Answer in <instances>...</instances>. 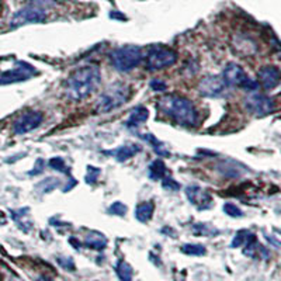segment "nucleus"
<instances>
[{
    "label": "nucleus",
    "instance_id": "5701e85b",
    "mask_svg": "<svg viewBox=\"0 0 281 281\" xmlns=\"http://www.w3.org/2000/svg\"><path fill=\"white\" fill-rule=\"evenodd\" d=\"M181 252L188 256H204L207 253V249L198 243H186L181 246Z\"/></svg>",
    "mask_w": 281,
    "mask_h": 281
},
{
    "label": "nucleus",
    "instance_id": "2f4dec72",
    "mask_svg": "<svg viewBox=\"0 0 281 281\" xmlns=\"http://www.w3.org/2000/svg\"><path fill=\"white\" fill-rule=\"evenodd\" d=\"M211 228L208 225H203V224H198V225H194V233L196 235H207V236H212L214 233L209 232Z\"/></svg>",
    "mask_w": 281,
    "mask_h": 281
},
{
    "label": "nucleus",
    "instance_id": "aec40b11",
    "mask_svg": "<svg viewBox=\"0 0 281 281\" xmlns=\"http://www.w3.org/2000/svg\"><path fill=\"white\" fill-rule=\"evenodd\" d=\"M141 138H142L144 141H146L149 145L155 149V152H156L157 155L166 157L170 156V152H169V149L165 146V142L159 141L155 135H152V134H146V135H141Z\"/></svg>",
    "mask_w": 281,
    "mask_h": 281
},
{
    "label": "nucleus",
    "instance_id": "f704fd0d",
    "mask_svg": "<svg viewBox=\"0 0 281 281\" xmlns=\"http://www.w3.org/2000/svg\"><path fill=\"white\" fill-rule=\"evenodd\" d=\"M0 11H1V3H0Z\"/></svg>",
    "mask_w": 281,
    "mask_h": 281
},
{
    "label": "nucleus",
    "instance_id": "bb28decb",
    "mask_svg": "<svg viewBox=\"0 0 281 281\" xmlns=\"http://www.w3.org/2000/svg\"><path fill=\"white\" fill-rule=\"evenodd\" d=\"M99 175H100V169L89 165L87 166V172H86V176H84V181L87 184H94L97 181V179H99Z\"/></svg>",
    "mask_w": 281,
    "mask_h": 281
},
{
    "label": "nucleus",
    "instance_id": "f3484780",
    "mask_svg": "<svg viewBox=\"0 0 281 281\" xmlns=\"http://www.w3.org/2000/svg\"><path fill=\"white\" fill-rule=\"evenodd\" d=\"M84 246L94 250H103L107 246V239L100 232H89L84 239Z\"/></svg>",
    "mask_w": 281,
    "mask_h": 281
},
{
    "label": "nucleus",
    "instance_id": "4be33fe9",
    "mask_svg": "<svg viewBox=\"0 0 281 281\" xmlns=\"http://www.w3.org/2000/svg\"><path fill=\"white\" fill-rule=\"evenodd\" d=\"M59 184H61L59 179H56V177H47V179H44L42 181H40L37 184V190L40 193H42V194H47V193L52 191L56 187H59Z\"/></svg>",
    "mask_w": 281,
    "mask_h": 281
},
{
    "label": "nucleus",
    "instance_id": "20e7f679",
    "mask_svg": "<svg viewBox=\"0 0 281 281\" xmlns=\"http://www.w3.org/2000/svg\"><path fill=\"white\" fill-rule=\"evenodd\" d=\"M129 96H131V89L128 84L124 82H114L100 94L96 103V110L97 113H102V114L111 113L117 108L123 107L129 100Z\"/></svg>",
    "mask_w": 281,
    "mask_h": 281
},
{
    "label": "nucleus",
    "instance_id": "f257e3e1",
    "mask_svg": "<svg viewBox=\"0 0 281 281\" xmlns=\"http://www.w3.org/2000/svg\"><path fill=\"white\" fill-rule=\"evenodd\" d=\"M102 83V71L99 65H86L65 80V94L72 102H80L93 94Z\"/></svg>",
    "mask_w": 281,
    "mask_h": 281
},
{
    "label": "nucleus",
    "instance_id": "f03ea898",
    "mask_svg": "<svg viewBox=\"0 0 281 281\" xmlns=\"http://www.w3.org/2000/svg\"><path fill=\"white\" fill-rule=\"evenodd\" d=\"M157 105L160 111L181 127L193 128L198 123V113L191 100L181 96L167 94L162 97Z\"/></svg>",
    "mask_w": 281,
    "mask_h": 281
},
{
    "label": "nucleus",
    "instance_id": "0eeeda50",
    "mask_svg": "<svg viewBox=\"0 0 281 281\" xmlns=\"http://www.w3.org/2000/svg\"><path fill=\"white\" fill-rule=\"evenodd\" d=\"M177 61L176 51L166 48V47H153L146 53V69L149 72H156L166 69L175 65Z\"/></svg>",
    "mask_w": 281,
    "mask_h": 281
},
{
    "label": "nucleus",
    "instance_id": "dca6fc26",
    "mask_svg": "<svg viewBox=\"0 0 281 281\" xmlns=\"http://www.w3.org/2000/svg\"><path fill=\"white\" fill-rule=\"evenodd\" d=\"M233 47H235V51L240 55H255L257 52V44L253 41L250 37L246 35H236L233 38Z\"/></svg>",
    "mask_w": 281,
    "mask_h": 281
},
{
    "label": "nucleus",
    "instance_id": "473e14b6",
    "mask_svg": "<svg viewBox=\"0 0 281 281\" xmlns=\"http://www.w3.org/2000/svg\"><path fill=\"white\" fill-rule=\"evenodd\" d=\"M42 170H44V160L42 159H38L37 163H35V167L32 169L31 172H28L30 176H34V175H41Z\"/></svg>",
    "mask_w": 281,
    "mask_h": 281
},
{
    "label": "nucleus",
    "instance_id": "6ab92c4d",
    "mask_svg": "<svg viewBox=\"0 0 281 281\" xmlns=\"http://www.w3.org/2000/svg\"><path fill=\"white\" fill-rule=\"evenodd\" d=\"M155 211V204L153 201H145L142 204H139L135 209V218L139 222H148L149 219L152 218Z\"/></svg>",
    "mask_w": 281,
    "mask_h": 281
},
{
    "label": "nucleus",
    "instance_id": "b1692460",
    "mask_svg": "<svg viewBox=\"0 0 281 281\" xmlns=\"http://www.w3.org/2000/svg\"><path fill=\"white\" fill-rule=\"evenodd\" d=\"M48 163H50L51 169L59 172V173H65L66 176L71 177V170H69V167L66 166V163H65V160H63L62 157H52Z\"/></svg>",
    "mask_w": 281,
    "mask_h": 281
},
{
    "label": "nucleus",
    "instance_id": "cd10ccee",
    "mask_svg": "<svg viewBox=\"0 0 281 281\" xmlns=\"http://www.w3.org/2000/svg\"><path fill=\"white\" fill-rule=\"evenodd\" d=\"M224 212L229 215V217H232V218H240V217H243V212H242V209L239 207H236L235 204H232V203H227L225 205H224Z\"/></svg>",
    "mask_w": 281,
    "mask_h": 281
},
{
    "label": "nucleus",
    "instance_id": "4468645a",
    "mask_svg": "<svg viewBox=\"0 0 281 281\" xmlns=\"http://www.w3.org/2000/svg\"><path fill=\"white\" fill-rule=\"evenodd\" d=\"M148 118H149V110L145 105H136L127 117L125 125H127V128L134 129V128H138L139 125L145 124Z\"/></svg>",
    "mask_w": 281,
    "mask_h": 281
},
{
    "label": "nucleus",
    "instance_id": "39448f33",
    "mask_svg": "<svg viewBox=\"0 0 281 281\" xmlns=\"http://www.w3.org/2000/svg\"><path fill=\"white\" fill-rule=\"evenodd\" d=\"M110 61L115 71L131 72L142 62V51L135 45H124L110 53Z\"/></svg>",
    "mask_w": 281,
    "mask_h": 281
},
{
    "label": "nucleus",
    "instance_id": "393cba45",
    "mask_svg": "<svg viewBox=\"0 0 281 281\" xmlns=\"http://www.w3.org/2000/svg\"><path fill=\"white\" fill-rule=\"evenodd\" d=\"M249 233L250 232L249 230H246V229L236 232L235 238H233L232 242H230V248H239V246H242V245H245V242H246V239H248Z\"/></svg>",
    "mask_w": 281,
    "mask_h": 281
},
{
    "label": "nucleus",
    "instance_id": "9d476101",
    "mask_svg": "<svg viewBox=\"0 0 281 281\" xmlns=\"http://www.w3.org/2000/svg\"><path fill=\"white\" fill-rule=\"evenodd\" d=\"M42 120H44V115L37 111V110H30V111H26L24 114H21L13 124V132L16 135H24V134H28L34 129H37L40 125L42 124Z\"/></svg>",
    "mask_w": 281,
    "mask_h": 281
},
{
    "label": "nucleus",
    "instance_id": "7ed1b4c3",
    "mask_svg": "<svg viewBox=\"0 0 281 281\" xmlns=\"http://www.w3.org/2000/svg\"><path fill=\"white\" fill-rule=\"evenodd\" d=\"M55 4V0H30L20 10H17L10 20L11 28H19L26 24L42 23L48 16V10Z\"/></svg>",
    "mask_w": 281,
    "mask_h": 281
},
{
    "label": "nucleus",
    "instance_id": "1a4fd4ad",
    "mask_svg": "<svg viewBox=\"0 0 281 281\" xmlns=\"http://www.w3.org/2000/svg\"><path fill=\"white\" fill-rule=\"evenodd\" d=\"M228 86L225 83L222 75H207L204 76L200 82H198V93L203 97H208V99H217L221 97L225 89Z\"/></svg>",
    "mask_w": 281,
    "mask_h": 281
},
{
    "label": "nucleus",
    "instance_id": "6e6552de",
    "mask_svg": "<svg viewBox=\"0 0 281 281\" xmlns=\"http://www.w3.org/2000/svg\"><path fill=\"white\" fill-rule=\"evenodd\" d=\"M243 104L246 111L255 117H266L274 111V100L269 96L260 93L249 94L245 99Z\"/></svg>",
    "mask_w": 281,
    "mask_h": 281
},
{
    "label": "nucleus",
    "instance_id": "2eb2a0df",
    "mask_svg": "<svg viewBox=\"0 0 281 281\" xmlns=\"http://www.w3.org/2000/svg\"><path fill=\"white\" fill-rule=\"evenodd\" d=\"M139 151H141V146L136 145V144H131V145H123L120 148H115L111 151H105V155L113 156L117 162L123 163V162H127L128 159H131L134 155H136Z\"/></svg>",
    "mask_w": 281,
    "mask_h": 281
},
{
    "label": "nucleus",
    "instance_id": "ddd939ff",
    "mask_svg": "<svg viewBox=\"0 0 281 281\" xmlns=\"http://www.w3.org/2000/svg\"><path fill=\"white\" fill-rule=\"evenodd\" d=\"M257 79H259V84H261L266 90H273L274 87H277L280 84L281 71L277 66L266 65L259 69Z\"/></svg>",
    "mask_w": 281,
    "mask_h": 281
},
{
    "label": "nucleus",
    "instance_id": "c756f323",
    "mask_svg": "<svg viewBox=\"0 0 281 281\" xmlns=\"http://www.w3.org/2000/svg\"><path fill=\"white\" fill-rule=\"evenodd\" d=\"M149 86H151V89L155 90V92H165L167 87L166 82H163V80H160V79H152V80L149 82Z\"/></svg>",
    "mask_w": 281,
    "mask_h": 281
},
{
    "label": "nucleus",
    "instance_id": "7c9ffc66",
    "mask_svg": "<svg viewBox=\"0 0 281 281\" xmlns=\"http://www.w3.org/2000/svg\"><path fill=\"white\" fill-rule=\"evenodd\" d=\"M56 260L59 263V266H61L62 269H65V270L68 271L75 270V263H73V260L71 257H58Z\"/></svg>",
    "mask_w": 281,
    "mask_h": 281
},
{
    "label": "nucleus",
    "instance_id": "412c9836",
    "mask_svg": "<svg viewBox=\"0 0 281 281\" xmlns=\"http://www.w3.org/2000/svg\"><path fill=\"white\" fill-rule=\"evenodd\" d=\"M115 273L120 281H132V267L125 260H118L115 264Z\"/></svg>",
    "mask_w": 281,
    "mask_h": 281
},
{
    "label": "nucleus",
    "instance_id": "a878e982",
    "mask_svg": "<svg viewBox=\"0 0 281 281\" xmlns=\"http://www.w3.org/2000/svg\"><path fill=\"white\" fill-rule=\"evenodd\" d=\"M108 214L117 215V217H124L125 214H127V205L123 204V203H120V201H115V203H113L108 207Z\"/></svg>",
    "mask_w": 281,
    "mask_h": 281
},
{
    "label": "nucleus",
    "instance_id": "9b49d317",
    "mask_svg": "<svg viewBox=\"0 0 281 281\" xmlns=\"http://www.w3.org/2000/svg\"><path fill=\"white\" fill-rule=\"evenodd\" d=\"M187 200L198 209L205 211L212 207V196L200 186H188L184 190Z\"/></svg>",
    "mask_w": 281,
    "mask_h": 281
},
{
    "label": "nucleus",
    "instance_id": "a211bd4d",
    "mask_svg": "<svg viewBox=\"0 0 281 281\" xmlns=\"http://www.w3.org/2000/svg\"><path fill=\"white\" fill-rule=\"evenodd\" d=\"M167 176H170V173L167 170L165 162H162L160 159L153 160L149 165V179L151 180H163Z\"/></svg>",
    "mask_w": 281,
    "mask_h": 281
},
{
    "label": "nucleus",
    "instance_id": "423d86ee",
    "mask_svg": "<svg viewBox=\"0 0 281 281\" xmlns=\"http://www.w3.org/2000/svg\"><path fill=\"white\" fill-rule=\"evenodd\" d=\"M222 77L229 87H240L248 92H256L259 89V82L250 79L245 69L238 63H228L222 72Z\"/></svg>",
    "mask_w": 281,
    "mask_h": 281
},
{
    "label": "nucleus",
    "instance_id": "72a5a7b5",
    "mask_svg": "<svg viewBox=\"0 0 281 281\" xmlns=\"http://www.w3.org/2000/svg\"><path fill=\"white\" fill-rule=\"evenodd\" d=\"M37 281H53V280L48 279V277H45V276H40V277L37 279Z\"/></svg>",
    "mask_w": 281,
    "mask_h": 281
},
{
    "label": "nucleus",
    "instance_id": "c85d7f7f",
    "mask_svg": "<svg viewBox=\"0 0 281 281\" xmlns=\"http://www.w3.org/2000/svg\"><path fill=\"white\" fill-rule=\"evenodd\" d=\"M162 186H163V188L170 190V191H177V190H180V183L176 181L172 176L165 177V179L162 180Z\"/></svg>",
    "mask_w": 281,
    "mask_h": 281
},
{
    "label": "nucleus",
    "instance_id": "f8f14e48",
    "mask_svg": "<svg viewBox=\"0 0 281 281\" xmlns=\"http://www.w3.org/2000/svg\"><path fill=\"white\" fill-rule=\"evenodd\" d=\"M35 72V69L31 65L26 62H17V66L11 69L9 72L0 73V84H10L17 83V82H24L27 80L31 73Z\"/></svg>",
    "mask_w": 281,
    "mask_h": 281
}]
</instances>
